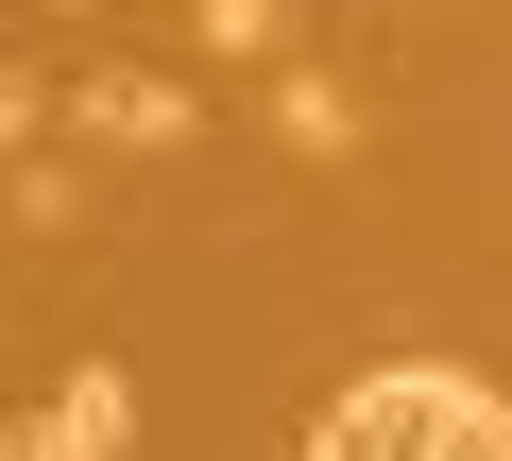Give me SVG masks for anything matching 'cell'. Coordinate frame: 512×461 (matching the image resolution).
<instances>
[{"instance_id":"obj_1","label":"cell","mask_w":512,"mask_h":461,"mask_svg":"<svg viewBox=\"0 0 512 461\" xmlns=\"http://www.w3.org/2000/svg\"><path fill=\"white\" fill-rule=\"evenodd\" d=\"M308 461H512V410H495L478 376L393 359V376H359V393L325 410V444H308Z\"/></svg>"},{"instance_id":"obj_5","label":"cell","mask_w":512,"mask_h":461,"mask_svg":"<svg viewBox=\"0 0 512 461\" xmlns=\"http://www.w3.org/2000/svg\"><path fill=\"white\" fill-rule=\"evenodd\" d=\"M52 410H69V444H86V461H120V444H137V376H120V359H86Z\"/></svg>"},{"instance_id":"obj_3","label":"cell","mask_w":512,"mask_h":461,"mask_svg":"<svg viewBox=\"0 0 512 461\" xmlns=\"http://www.w3.org/2000/svg\"><path fill=\"white\" fill-rule=\"evenodd\" d=\"M274 137L291 154H359V86L342 69H274Z\"/></svg>"},{"instance_id":"obj_4","label":"cell","mask_w":512,"mask_h":461,"mask_svg":"<svg viewBox=\"0 0 512 461\" xmlns=\"http://www.w3.org/2000/svg\"><path fill=\"white\" fill-rule=\"evenodd\" d=\"M188 52H239V69H291V0H188Z\"/></svg>"},{"instance_id":"obj_2","label":"cell","mask_w":512,"mask_h":461,"mask_svg":"<svg viewBox=\"0 0 512 461\" xmlns=\"http://www.w3.org/2000/svg\"><path fill=\"white\" fill-rule=\"evenodd\" d=\"M103 154H171L188 137V86H154V69H86V103H69Z\"/></svg>"},{"instance_id":"obj_6","label":"cell","mask_w":512,"mask_h":461,"mask_svg":"<svg viewBox=\"0 0 512 461\" xmlns=\"http://www.w3.org/2000/svg\"><path fill=\"white\" fill-rule=\"evenodd\" d=\"M0 461H86V444H69V410H18V427H0Z\"/></svg>"}]
</instances>
